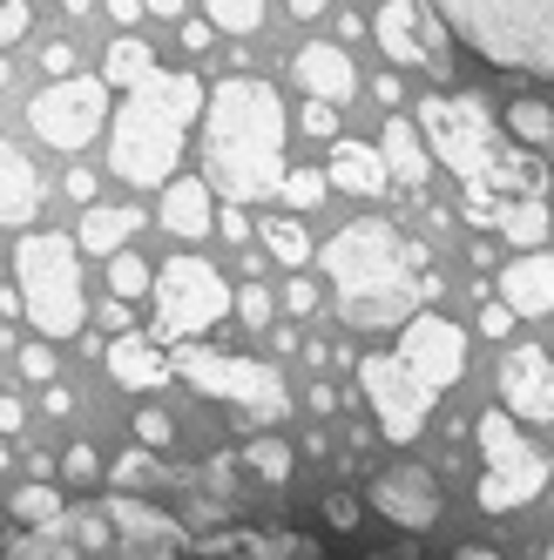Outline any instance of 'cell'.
Masks as SVG:
<instances>
[{"instance_id":"13","label":"cell","mask_w":554,"mask_h":560,"mask_svg":"<svg viewBox=\"0 0 554 560\" xmlns=\"http://www.w3.org/2000/svg\"><path fill=\"white\" fill-rule=\"evenodd\" d=\"M400 358L432 385V392H447L466 378V331L453 325V317H432V311H413L406 325H400Z\"/></svg>"},{"instance_id":"10","label":"cell","mask_w":554,"mask_h":560,"mask_svg":"<svg viewBox=\"0 0 554 560\" xmlns=\"http://www.w3.org/2000/svg\"><path fill=\"white\" fill-rule=\"evenodd\" d=\"M27 129L42 136L48 149H89L102 129H108V82L102 74H55V82L27 102Z\"/></svg>"},{"instance_id":"21","label":"cell","mask_w":554,"mask_h":560,"mask_svg":"<svg viewBox=\"0 0 554 560\" xmlns=\"http://www.w3.org/2000/svg\"><path fill=\"white\" fill-rule=\"evenodd\" d=\"M379 155H385V170L400 176L406 189H419V183L432 176L426 129H419V115H406V108H392V115H385V129H379Z\"/></svg>"},{"instance_id":"61","label":"cell","mask_w":554,"mask_h":560,"mask_svg":"<svg viewBox=\"0 0 554 560\" xmlns=\"http://www.w3.org/2000/svg\"><path fill=\"white\" fill-rule=\"evenodd\" d=\"M0 466H8V432H0Z\"/></svg>"},{"instance_id":"42","label":"cell","mask_w":554,"mask_h":560,"mask_svg":"<svg viewBox=\"0 0 554 560\" xmlns=\"http://www.w3.org/2000/svg\"><path fill=\"white\" fill-rule=\"evenodd\" d=\"M513 317H521V311H513L507 298H494V304H481V331H487V338H507Z\"/></svg>"},{"instance_id":"29","label":"cell","mask_w":554,"mask_h":560,"mask_svg":"<svg viewBox=\"0 0 554 560\" xmlns=\"http://www.w3.org/2000/svg\"><path fill=\"white\" fill-rule=\"evenodd\" d=\"M108 479H115V493H142V487H155V479H183V472H163V459H155L149 446H136V453H123L108 466Z\"/></svg>"},{"instance_id":"52","label":"cell","mask_w":554,"mask_h":560,"mask_svg":"<svg viewBox=\"0 0 554 560\" xmlns=\"http://www.w3.org/2000/svg\"><path fill=\"white\" fill-rule=\"evenodd\" d=\"M21 419H27V406L14 392H0V432H21Z\"/></svg>"},{"instance_id":"49","label":"cell","mask_w":554,"mask_h":560,"mask_svg":"<svg viewBox=\"0 0 554 560\" xmlns=\"http://www.w3.org/2000/svg\"><path fill=\"white\" fill-rule=\"evenodd\" d=\"M42 406H48V412H55V419H68V412H74V392H68V385H55V378H48V392H42Z\"/></svg>"},{"instance_id":"6","label":"cell","mask_w":554,"mask_h":560,"mask_svg":"<svg viewBox=\"0 0 554 560\" xmlns=\"http://www.w3.org/2000/svg\"><path fill=\"white\" fill-rule=\"evenodd\" d=\"M82 244L61 230H27L14 244V277H21V311L42 338H74L89 325V291H82Z\"/></svg>"},{"instance_id":"31","label":"cell","mask_w":554,"mask_h":560,"mask_svg":"<svg viewBox=\"0 0 554 560\" xmlns=\"http://www.w3.org/2000/svg\"><path fill=\"white\" fill-rule=\"evenodd\" d=\"M204 14L217 21V34H257L264 27V0H204Z\"/></svg>"},{"instance_id":"3","label":"cell","mask_w":554,"mask_h":560,"mask_svg":"<svg viewBox=\"0 0 554 560\" xmlns=\"http://www.w3.org/2000/svg\"><path fill=\"white\" fill-rule=\"evenodd\" d=\"M204 183L230 203H264L285 183V95L257 74H223L204 95Z\"/></svg>"},{"instance_id":"27","label":"cell","mask_w":554,"mask_h":560,"mask_svg":"<svg viewBox=\"0 0 554 560\" xmlns=\"http://www.w3.org/2000/svg\"><path fill=\"white\" fill-rule=\"evenodd\" d=\"M257 236H264V250H270L277 264H285V270H298V264H311V257H319L298 217H264V223H257Z\"/></svg>"},{"instance_id":"39","label":"cell","mask_w":554,"mask_h":560,"mask_svg":"<svg viewBox=\"0 0 554 560\" xmlns=\"http://www.w3.org/2000/svg\"><path fill=\"white\" fill-rule=\"evenodd\" d=\"M27 27H34V8H27V0H0V48H14Z\"/></svg>"},{"instance_id":"14","label":"cell","mask_w":554,"mask_h":560,"mask_svg":"<svg viewBox=\"0 0 554 560\" xmlns=\"http://www.w3.org/2000/svg\"><path fill=\"white\" fill-rule=\"evenodd\" d=\"M108 520H115V534H123V560H176L189 547L183 520L163 513V506H149V500H136V493H115Z\"/></svg>"},{"instance_id":"8","label":"cell","mask_w":554,"mask_h":560,"mask_svg":"<svg viewBox=\"0 0 554 560\" xmlns=\"http://www.w3.org/2000/svg\"><path fill=\"white\" fill-rule=\"evenodd\" d=\"M149 298H155V338H163V345L204 338V331H217L230 317V284L217 277V264H204V257H170L163 270H155Z\"/></svg>"},{"instance_id":"17","label":"cell","mask_w":554,"mask_h":560,"mask_svg":"<svg viewBox=\"0 0 554 560\" xmlns=\"http://www.w3.org/2000/svg\"><path fill=\"white\" fill-rule=\"evenodd\" d=\"M210 183L204 176H170L163 183V203H155V223H163L170 236H183V244H196V236L217 230V210H210Z\"/></svg>"},{"instance_id":"15","label":"cell","mask_w":554,"mask_h":560,"mask_svg":"<svg viewBox=\"0 0 554 560\" xmlns=\"http://www.w3.org/2000/svg\"><path fill=\"white\" fill-rule=\"evenodd\" d=\"M500 398L521 425H554V365L541 345H513L500 358Z\"/></svg>"},{"instance_id":"48","label":"cell","mask_w":554,"mask_h":560,"mask_svg":"<svg viewBox=\"0 0 554 560\" xmlns=\"http://www.w3.org/2000/svg\"><path fill=\"white\" fill-rule=\"evenodd\" d=\"M42 68H48V74H74V48H68V42H48V48H42Z\"/></svg>"},{"instance_id":"5","label":"cell","mask_w":554,"mask_h":560,"mask_svg":"<svg viewBox=\"0 0 554 560\" xmlns=\"http://www.w3.org/2000/svg\"><path fill=\"white\" fill-rule=\"evenodd\" d=\"M432 14L481 61L554 82V0H432Z\"/></svg>"},{"instance_id":"26","label":"cell","mask_w":554,"mask_h":560,"mask_svg":"<svg viewBox=\"0 0 554 560\" xmlns=\"http://www.w3.org/2000/svg\"><path fill=\"white\" fill-rule=\"evenodd\" d=\"M149 68H155L149 42H142L136 27H123V42H108V68H102V82H108V89H129V82H142Z\"/></svg>"},{"instance_id":"33","label":"cell","mask_w":554,"mask_h":560,"mask_svg":"<svg viewBox=\"0 0 554 560\" xmlns=\"http://www.w3.org/2000/svg\"><path fill=\"white\" fill-rule=\"evenodd\" d=\"M149 284H155V277H149V264H142V257H129V244L108 257V291H115V298H129V304H136Z\"/></svg>"},{"instance_id":"30","label":"cell","mask_w":554,"mask_h":560,"mask_svg":"<svg viewBox=\"0 0 554 560\" xmlns=\"http://www.w3.org/2000/svg\"><path fill=\"white\" fill-rule=\"evenodd\" d=\"M244 466L264 479V487H285V479H291V446H285V439H251Z\"/></svg>"},{"instance_id":"60","label":"cell","mask_w":554,"mask_h":560,"mask_svg":"<svg viewBox=\"0 0 554 560\" xmlns=\"http://www.w3.org/2000/svg\"><path fill=\"white\" fill-rule=\"evenodd\" d=\"M8 82H14V61H8V55H0V89H8Z\"/></svg>"},{"instance_id":"47","label":"cell","mask_w":554,"mask_h":560,"mask_svg":"<svg viewBox=\"0 0 554 560\" xmlns=\"http://www.w3.org/2000/svg\"><path fill=\"white\" fill-rule=\"evenodd\" d=\"M217 230L230 236V244H244V236H251V217H244V203H230V210L217 217Z\"/></svg>"},{"instance_id":"58","label":"cell","mask_w":554,"mask_h":560,"mask_svg":"<svg viewBox=\"0 0 554 560\" xmlns=\"http://www.w3.org/2000/svg\"><path fill=\"white\" fill-rule=\"evenodd\" d=\"M460 560H500V553H494V547H466Z\"/></svg>"},{"instance_id":"50","label":"cell","mask_w":554,"mask_h":560,"mask_svg":"<svg viewBox=\"0 0 554 560\" xmlns=\"http://www.w3.org/2000/svg\"><path fill=\"white\" fill-rule=\"evenodd\" d=\"M68 196H74V203H95V176H89L82 163H74V170H68Z\"/></svg>"},{"instance_id":"35","label":"cell","mask_w":554,"mask_h":560,"mask_svg":"<svg viewBox=\"0 0 554 560\" xmlns=\"http://www.w3.org/2000/svg\"><path fill=\"white\" fill-rule=\"evenodd\" d=\"M236 317H244L251 331H270L277 325V298L264 284H244V291H236Z\"/></svg>"},{"instance_id":"16","label":"cell","mask_w":554,"mask_h":560,"mask_svg":"<svg viewBox=\"0 0 554 560\" xmlns=\"http://www.w3.org/2000/svg\"><path fill=\"white\" fill-rule=\"evenodd\" d=\"M372 506L392 520V527H406V534H426L432 520H440V479H432L426 466H400V472H379L372 479Z\"/></svg>"},{"instance_id":"28","label":"cell","mask_w":554,"mask_h":560,"mask_svg":"<svg viewBox=\"0 0 554 560\" xmlns=\"http://www.w3.org/2000/svg\"><path fill=\"white\" fill-rule=\"evenodd\" d=\"M507 136H521L528 149H547L554 142V102H541V95L507 102Z\"/></svg>"},{"instance_id":"23","label":"cell","mask_w":554,"mask_h":560,"mask_svg":"<svg viewBox=\"0 0 554 560\" xmlns=\"http://www.w3.org/2000/svg\"><path fill=\"white\" fill-rule=\"evenodd\" d=\"M325 176H332V189H351V196H385L392 189V170H385L379 142H351V136H338Z\"/></svg>"},{"instance_id":"25","label":"cell","mask_w":554,"mask_h":560,"mask_svg":"<svg viewBox=\"0 0 554 560\" xmlns=\"http://www.w3.org/2000/svg\"><path fill=\"white\" fill-rule=\"evenodd\" d=\"M494 230L507 236V244H521V250H534V244H547V230H554V217H547V203H541V196H513V203H500Z\"/></svg>"},{"instance_id":"7","label":"cell","mask_w":554,"mask_h":560,"mask_svg":"<svg viewBox=\"0 0 554 560\" xmlns=\"http://www.w3.org/2000/svg\"><path fill=\"white\" fill-rule=\"evenodd\" d=\"M176 378L196 385L204 398H223V406H236V425H264V419H285L291 392L285 378H277V365H264V358L251 351H210L196 338H176Z\"/></svg>"},{"instance_id":"20","label":"cell","mask_w":554,"mask_h":560,"mask_svg":"<svg viewBox=\"0 0 554 560\" xmlns=\"http://www.w3.org/2000/svg\"><path fill=\"white\" fill-rule=\"evenodd\" d=\"M102 365H108L115 385H129V392H155V385H170V378H176L170 358L155 351L149 338H136V331H115L108 351H102Z\"/></svg>"},{"instance_id":"46","label":"cell","mask_w":554,"mask_h":560,"mask_svg":"<svg viewBox=\"0 0 554 560\" xmlns=\"http://www.w3.org/2000/svg\"><path fill=\"white\" fill-rule=\"evenodd\" d=\"M204 487H210V493H230V487H236V472H230V453H217V459L204 466Z\"/></svg>"},{"instance_id":"44","label":"cell","mask_w":554,"mask_h":560,"mask_svg":"<svg viewBox=\"0 0 554 560\" xmlns=\"http://www.w3.org/2000/svg\"><path fill=\"white\" fill-rule=\"evenodd\" d=\"M285 311H291V317L319 311V284H304V277H291V291H285Z\"/></svg>"},{"instance_id":"11","label":"cell","mask_w":554,"mask_h":560,"mask_svg":"<svg viewBox=\"0 0 554 560\" xmlns=\"http://www.w3.org/2000/svg\"><path fill=\"white\" fill-rule=\"evenodd\" d=\"M359 392L372 398L379 432L392 439V446H413V439L426 432V419H432V398H440L400 351H372V358H359Z\"/></svg>"},{"instance_id":"22","label":"cell","mask_w":554,"mask_h":560,"mask_svg":"<svg viewBox=\"0 0 554 560\" xmlns=\"http://www.w3.org/2000/svg\"><path fill=\"white\" fill-rule=\"evenodd\" d=\"M500 298L521 311V317H547L554 311V257L534 244L528 257H513L507 270H500Z\"/></svg>"},{"instance_id":"36","label":"cell","mask_w":554,"mask_h":560,"mask_svg":"<svg viewBox=\"0 0 554 560\" xmlns=\"http://www.w3.org/2000/svg\"><path fill=\"white\" fill-rule=\"evenodd\" d=\"M108 527H115V520H108V506H89V513H74V547H82V553H102L108 547Z\"/></svg>"},{"instance_id":"59","label":"cell","mask_w":554,"mask_h":560,"mask_svg":"<svg viewBox=\"0 0 554 560\" xmlns=\"http://www.w3.org/2000/svg\"><path fill=\"white\" fill-rule=\"evenodd\" d=\"M61 8H68V21H82V14H89V0H61Z\"/></svg>"},{"instance_id":"40","label":"cell","mask_w":554,"mask_h":560,"mask_svg":"<svg viewBox=\"0 0 554 560\" xmlns=\"http://www.w3.org/2000/svg\"><path fill=\"white\" fill-rule=\"evenodd\" d=\"M61 472L74 479V487H89V479L102 472V459H95V446H82V439H74V446L61 453Z\"/></svg>"},{"instance_id":"45","label":"cell","mask_w":554,"mask_h":560,"mask_svg":"<svg viewBox=\"0 0 554 560\" xmlns=\"http://www.w3.org/2000/svg\"><path fill=\"white\" fill-rule=\"evenodd\" d=\"M183 48H189V55L217 48V21H183Z\"/></svg>"},{"instance_id":"62","label":"cell","mask_w":554,"mask_h":560,"mask_svg":"<svg viewBox=\"0 0 554 560\" xmlns=\"http://www.w3.org/2000/svg\"><path fill=\"white\" fill-rule=\"evenodd\" d=\"M541 560H554V540H547V553H541Z\"/></svg>"},{"instance_id":"9","label":"cell","mask_w":554,"mask_h":560,"mask_svg":"<svg viewBox=\"0 0 554 560\" xmlns=\"http://www.w3.org/2000/svg\"><path fill=\"white\" fill-rule=\"evenodd\" d=\"M473 439H481V506L487 513H513V506H528L541 500L547 487V459L521 439V425H513V412H481V425H473Z\"/></svg>"},{"instance_id":"56","label":"cell","mask_w":554,"mask_h":560,"mask_svg":"<svg viewBox=\"0 0 554 560\" xmlns=\"http://www.w3.org/2000/svg\"><path fill=\"white\" fill-rule=\"evenodd\" d=\"M285 8H291V14H298V21H319V14H325V8H332V0H285Z\"/></svg>"},{"instance_id":"57","label":"cell","mask_w":554,"mask_h":560,"mask_svg":"<svg viewBox=\"0 0 554 560\" xmlns=\"http://www.w3.org/2000/svg\"><path fill=\"white\" fill-rule=\"evenodd\" d=\"M149 14H163V21H183V0H142Z\"/></svg>"},{"instance_id":"53","label":"cell","mask_w":554,"mask_h":560,"mask_svg":"<svg viewBox=\"0 0 554 560\" xmlns=\"http://www.w3.org/2000/svg\"><path fill=\"white\" fill-rule=\"evenodd\" d=\"M108 14H115V21H123V27H136V21H142L149 8H142V0H108Z\"/></svg>"},{"instance_id":"12","label":"cell","mask_w":554,"mask_h":560,"mask_svg":"<svg viewBox=\"0 0 554 560\" xmlns=\"http://www.w3.org/2000/svg\"><path fill=\"white\" fill-rule=\"evenodd\" d=\"M372 42L400 68H447V27L432 21V0H385L372 14Z\"/></svg>"},{"instance_id":"51","label":"cell","mask_w":554,"mask_h":560,"mask_svg":"<svg viewBox=\"0 0 554 560\" xmlns=\"http://www.w3.org/2000/svg\"><path fill=\"white\" fill-rule=\"evenodd\" d=\"M102 325H108V331H129V298H115V291H108V304H102Z\"/></svg>"},{"instance_id":"34","label":"cell","mask_w":554,"mask_h":560,"mask_svg":"<svg viewBox=\"0 0 554 560\" xmlns=\"http://www.w3.org/2000/svg\"><path fill=\"white\" fill-rule=\"evenodd\" d=\"M14 520H27V527H61V493L55 487H21L14 493Z\"/></svg>"},{"instance_id":"24","label":"cell","mask_w":554,"mask_h":560,"mask_svg":"<svg viewBox=\"0 0 554 560\" xmlns=\"http://www.w3.org/2000/svg\"><path fill=\"white\" fill-rule=\"evenodd\" d=\"M136 230H142V210H136V203H123V210H89V217H82V236H74V244L95 250V257H115V250H123Z\"/></svg>"},{"instance_id":"19","label":"cell","mask_w":554,"mask_h":560,"mask_svg":"<svg viewBox=\"0 0 554 560\" xmlns=\"http://www.w3.org/2000/svg\"><path fill=\"white\" fill-rule=\"evenodd\" d=\"M42 170L27 163L14 142H0V230H27L42 217Z\"/></svg>"},{"instance_id":"18","label":"cell","mask_w":554,"mask_h":560,"mask_svg":"<svg viewBox=\"0 0 554 560\" xmlns=\"http://www.w3.org/2000/svg\"><path fill=\"white\" fill-rule=\"evenodd\" d=\"M291 74L304 95H325V102H351V89H359V68H351V55L338 42H304L291 55Z\"/></svg>"},{"instance_id":"43","label":"cell","mask_w":554,"mask_h":560,"mask_svg":"<svg viewBox=\"0 0 554 560\" xmlns=\"http://www.w3.org/2000/svg\"><path fill=\"white\" fill-rule=\"evenodd\" d=\"M325 520H332L338 534H345V527H359V500H351V493H325Z\"/></svg>"},{"instance_id":"55","label":"cell","mask_w":554,"mask_h":560,"mask_svg":"<svg viewBox=\"0 0 554 560\" xmlns=\"http://www.w3.org/2000/svg\"><path fill=\"white\" fill-rule=\"evenodd\" d=\"M372 95H379L385 108H400V74H379V82H372Z\"/></svg>"},{"instance_id":"2","label":"cell","mask_w":554,"mask_h":560,"mask_svg":"<svg viewBox=\"0 0 554 560\" xmlns=\"http://www.w3.org/2000/svg\"><path fill=\"white\" fill-rule=\"evenodd\" d=\"M419 129H426L432 163H447V170L466 183L460 217H466L473 230H494L500 203H513V196H541V183H547L541 155L507 149L494 108H487L481 95H466V89L426 95V102H419Z\"/></svg>"},{"instance_id":"41","label":"cell","mask_w":554,"mask_h":560,"mask_svg":"<svg viewBox=\"0 0 554 560\" xmlns=\"http://www.w3.org/2000/svg\"><path fill=\"white\" fill-rule=\"evenodd\" d=\"M21 378L48 385V378H55V351H48V345H21Z\"/></svg>"},{"instance_id":"54","label":"cell","mask_w":554,"mask_h":560,"mask_svg":"<svg viewBox=\"0 0 554 560\" xmlns=\"http://www.w3.org/2000/svg\"><path fill=\"white\" fill-rule=\"evenodd\" d=\"M304 406H311V412H338V392H332V385H311Z\"/></svg>"},{"instance_id":"4","label":"cell","mask_w":554,"mask_h":560,"mask_svg":"<svg viewBox=\"0 0 554 560\" xmlns=\"http://www.w3.org/2000/svg\"><path fill=\"white\" fill-rule=\"evenodd\" d=\"M204 82L183 68H149L142 82H129L123 108H108V176H123L129 189H163L183 163L189 122H204Z\"/></svg>"},{"instance_id":"32","label":"cell","mask_w":554,"mask_h":560,"mask_svg":"<svg viewBox=\"0 0 554 560\" xmlns=\"http://www.w3.org/2000/svg\"><path fill=\"white\" fill-rule=\"evenodd\" d=\"M325 189H332L325 170H285V183H277V196H285L291 210H319V203H325Z\"/></svg>"},{"instance_id":"38","label":"cell","mask_w":554,"mask_h":560,"mask_svg":"<svg viewBox=\"0 0 554 560\" xmlns=\"http://www.w3.org/2000/svg\"><path fill=\"white\" fill-rule=\"evenodd\" d=\"M136 439H142L149 453H163L170 439H176V419H170V412H155V406H142V412H136Z\"/></svg>"},{"instance_id":"63","label":"cell","mask_w":554,"mask_h":560,"mask_svg":"<svg viewBox=\"0 0 554 560\" xmlns=\"http://www.w3.org/2000/svg\"><path fill=\"white\" fill-rule=\"evenodd\" d=\"M0 534H8V513H0Z\"/></svg>"},{"instance_id":"1","label":"cell","mask_w":554,"mask_h":560,"mask_svg":"<svg viewBox=\"0 0 554 560\" xmlns=\"http://www.w3.org/2000/svg\"><path fill=\"white\" fill-rule=\"evenodd\" d=\"M332 291H338V317L351 331H400L406 317L440 298V270H432V250L400 236L385 217H359L345 223L332 244L319 250Z\"/></svg>"},{"instance_id":"37","label":"cell","mask_w":554,"mask_h":560,"mask_svg":"<svg viewBox=\"0 0 554 560\" xmlns=\"http://www.w3.org/2000/svg\"><path fill=\"white\" fill-rule=\"evenodd\" d=\"M298 122H304V136H319V142H338V102H325V95H311V102H304V115H298Z\"/></svg>"}]
</instances>
